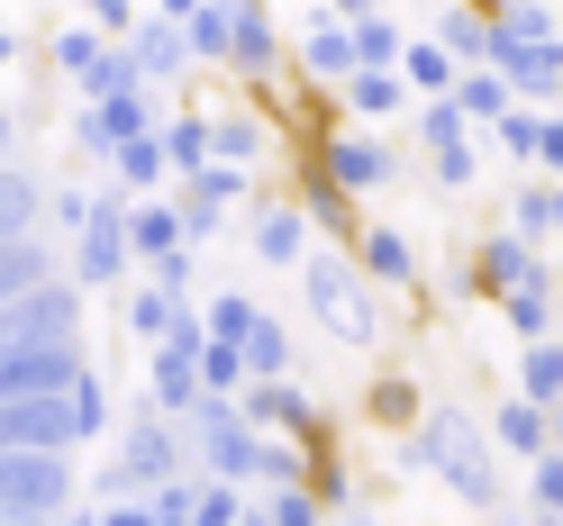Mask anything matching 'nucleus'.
Returning a JSON list of instances; mask_svg holds the SVG:
<instances>
[{
	"instance_id": "12",
	"label": "nucleus",
	"mask_w": 563,
	"mask_h": 526,
	"mask_svg": "<svg viewBox=\"0 0 563 526\" xmlns=\"http://www.w3.org/2000/svg\"><path fill=\"white\" fill-rule=\"evenodd\" d=\"M255 255L264 264H300L309 255V219H300V209H264V219H255Z\"/></svg>"
},
{
	"instance_id": "3",
	"label": "nucleus",
	"mask_w": 563,
	"mask_h": 526,
	"mask_svg": "<svg viewBox=\"0 0 563 526\" xmlns=\"http://www.w3.org/2000/svg\"><path fill=\"white\" fill-rule=\"evenodd\" d=\"M300 282H309V309L336 345H373L382 318H373V291H364V264H336V255H300Z\"/></svg>"
},
{
	"instance_id": "20",
	"label": "nucleus",
	"mask_w": 563,
	"mask_h": 526,
	"mask_svg": "<svg viewBox=\"0 0 563 526\" xmlns=\"http://www.w3.org/2000/svg\"><path fill=\"white\" fill-rule=\"evenodd\" d=\"M82 19L100 27V37H128V19H136V0H82Z\"/></svg>"
},
{
	"instance_id": "17",
	"label": "nucleus",
	"mask_w": 563,
	"mask_h": 526,
	"mask_svg": "<svg viewBox=\"0 0 563 526\" xmlns=\"http://www.w3.org/2000/svg\"><path fill=\"white\" fill-rule=\"evenodd\" d=\"M173 300H183V291H164V282H146V291L128 300V327H136V336L155 345V336H164V309H173Z\"/></svg>"
},
{
	"instance_id": "6",
	"label": "nucleus",
	"mask_w": 563,
	"mask_h": 526,
	"mask_svg": "<svg viewBox=\"0 0 563 526\" xmlns=\"http://www.w3.org/2000/svg\"><path fill=\"white\" fill-rule=\"evenodd\" d=\"M91 363H82V345L74 336H55V345H0V400H19V391H74Z\"/></svg>"
},
{
	"instance_id": "8",
	"label": "nucleus",
	"mask_w": 563,
	"mask_h": 526,
	"mask_svg": "<svg viewBox=\"0 0 563 526\" xmlns=\"http://www.w3.org/2000/svg\"><path fill=\"white\" fill-rule=\"evenodd\" d=\"M428 454H445V472H454L464 500H490V463H482V445L454 427V417H437V427H428Z\"/></svg>"
},
{
	"instance_id": "14",
	"label": "nucleus",
	"mask_w": 563,
	"mask_h": 526,
	"mask_svg": "<svg viewBox=\"0 0 563 526\" xmlns=\"http://www.w3.org/2000/svg\"><path fill=\"white\" fill-rule=\"evenodd\" d=\"M100 46H110V37H100V27H91V19H82V27H64V37H55V74H64V82H82Z\"/></svg>"
},
{
	"instance_id": "26",
	"label": "nucleus",
	"mask_w": 563,
	"mask_h": 526,
	"mask_svg": "<svg viewBox=\"0 0 563 526\" xmlns=\"http://www.w3.org/2000/svg\"><path fill=\"white\" fill-rule=\"evenodd\" d=\"M0 526H55V517H0Z\"/></svg>"
},
{
	"instance_id": "7",
	"label": "nucleus",
	"mask_w": 563,
	"mask_h": 526,
	"mask_svg": "<svg viewBox=\"0 0 563 526\" xmlns=\"http://www.w3.org/2000/svg\"><path fill=\"white\" fill-rule=\"evenodd\" d=\"M119 46H128V64H136V82H146V91H155V82H183V64H191L183 19H164V10H155V19H128Z\"/></svg>"
},
{
	"instance_id": "4",
	"label": "nucleus",
	"mask_w": 563,
	"mask_h": 526,
	"mask_svg": "<svg viewBox=\"0 0 563 526\" xmlns=\"http://www.w3.org/2000/svg\"><path fill=\"white\" fill-rule=\"evenodd\" d=\"M55 336H82V291L74 282H46L37 291H19V300H0V345H55Z\"/></svg>"
},
{
	"instance_id": "22",
	"label": "nucleus",
	"mask_w": 563,
	"mask_h": 526,
	"mask_svg": "<svg viewBox=\"0 0 563 526\" xmlns=\"http://www.w3.org/2000/svg\"><path fill=\"white\" fill-rule=\"evenodd\" d=\"M10 64H19V27L0 19V74H10Z\"/></svg>"
},
{
	"instance_id": "10",
	"label": "nucleus",
	"mask_w": 563,
	"mask_h": 526,
	"mask_svg": "<svg viewBox=\"0 0 563 526\" xmlns=\"http://www.w3.org/2000/svg\"><path fill=\"white\" fill-rule=\"evenodd\" d=\"M110 164H119V182H128V191H164V172H173V164H164V136H155V127L119 136V146H110Z\"/></svg>"
},
{
	"instance_id": "16",
	"label": "nucleus",
	"mask_w": 563,
	"mask_h": 526,
	"mask_svg": "<svg viewBox=\"0 0 563 526\" xmlns=\"http://www.w3.org/2000/svg\"><path fill=\"white\" fill-rule=\"evenodd\" d=\"M300 64L309 74H345V64H355V37H345V27H319V37L300 46Z\"/></svg>"
},
{
	"instance_id": "5",
	"label": "nucleus",
	"mask_w": 563,
	"mask_h": 526,
	"mask_svg": "<svg viewBox=\"0 0 563 526\" xmlns=\"http://www.w3.org/2000/svg\"><path fill=\"white\" fill-rule=\"evenodd\" d=\"M128 264H136V245H128V200H119V191H91V219L74 227V272H82V282H119Z\"/></svg>"
},
{
	"instance_id": "1",
	"label": "nucleus",
	"mask_w": 563,
	"mask_h": 526,
	"mask_svg": "<svg viewBox=\"0 0 563 526\" xmlns=\"http://www.w3.org/2000/svg\"><path fill=\"white\" fill-rule=\"evenodd\" d=\"M164 481H183V417H164L146 400V417L119 436V463L100 472V490H110V500H146V490H164Z\"/></svg>"
},
{
	"instance_id": "11",
	"label": "nucleus",
	"mask_w": 563,
	"mask_h": 526,
	"mask_svg": "<svg viewBox=\"0 0 563 526\" xmlns=\"http://www.w3.org/2000/svg\"><path fill=\"white\" fill-rule=\"evenodd\" d=\"M128 245H136V255H173V245H183V209H173V200H146V209H128Z\"/></svg>"
},
{
	"instance_id": "19",
	"label": "nucleus",
	"mask_w": 563,
	"mask_h": 526,
	"mask_svg": "<svg viewBox=\"0 0 563 526\" xmlns=\"http://www.w3.org/2000/svg\"><path fill=\"white\" fill-rule=\"evenodd\" d=\"M264 526H319V508H309V490H291V481H282V500L264 508Z\"/></svg>"
},
{
	"instance_id": "24",
	"label": "nucleus",
	"mask_w": 563,
	"mask_h": 526,
	"mask_svg": "<svg viewBox=\"0 0 563 526\" xmlns=\"http://www.w3.org/2000/svg\"><path fill=\"white\" fill-rule=\"evenodd\" d=\"M55 526H100V508H64V517H55Z\"/></svg>"
},
{
	"instance_id": "9",
	"label": "nucleus",
	"mask_w": 563,
	"mask_h": 526,
	"mask_svg": "<svg viewBox=\"0 0 563 526\" xmlns=\"http://www.w3.org/2000/svg\"><path fill=\"white\" fill-rule=\"evenodd\" d=\"M55 272V245L27 227V236H0V300H19V291H37Z\"/></svg>"
},
{
	"instance_id": "18",
	"label": "nucleus",
	"mask_w": 563,
	"mask_h": 526,
	"mask_svg": "<svg viewBox=\"0 0 563 526\" xmlns=\"http://www.w3.org/2000/svg\"><path fill=\"white\" fill-rule=\"evenodd\" d=\"M200 327H209V336H228V345H236L245 327H255V300H236V291H228V300H209V318H200Z\"/></svg>"
},
{
	"instance_id": "13",
	"label": "nucleus",
	"mask_w": 563,
	"mask_h": 526,
	"mask_svg": "<svg viewBox=\"0 0 563 526\" xmlns=\"http://www.w3.org/2000/svg\"><path fill=\"white\" fill-rule=\"evenodd\" d=\"M37 209H46V191L27 182L19 164H0V236H27V227H37Z\"/></svg>"
},
{
	"instance_id": "25",
	"label": "nucleus",
	"mask_w": 563,
	"mask_h": 526,
	"mask_svg": "<svg viewBox=\"0 0 563 526\" xmlns=\"http://www.w3.org/2000/svg\"><path fill=\"white\" fill-rule=\"evenodd\" d=\"M155 10H164V19H183V10H191V0H155Z\"/></svg>"
},
{
	"instance_id": "23",
	"label": "nucleus",
	"mask_w": 563,
	"mask_h": 526,
	"mask_svg": "<svg viewBox=\"0 0 563 526\" xmlns=\"http://www.w3.org/2000/svg\"><path fill=\"white\" fill-rule=\"evenodd\" d=\"M10 146H19V119H10V110H0V164H10Z\"/></svg>"
},
{
	"instance_id": "15",
	"label": "nucleus",
	"mask_w": 563,
	"mask_h": 526,
	"mask_svg": "<svg viewBox=\"0 0 563 526\" xmlns=\"http://www.w3.org/2000/svg\"><path fill=\"white\" fill-rule=\"evenodd\" d=\"M364 272H373V282H409V245H400L391 227H373V236H364Z\"/></svg>"
},
{
	"instance_id": "2",
	"label": "nucleus",
	"mask_w": 563,
	"mask_h": 526,
	"mask_svg": "<svg viewBox=\"0 0 563 526\" xmlns=\"http://www.w3.org/2000/svg\"><path fill=\"white\" fill-rule=\"evenodd\" d=\"M74 508V454L0 445V517H64Z\"/></svg>"
},
{
	"instance_id": "21",
	"label": "nucleus",
	"mask_w": 563,
	"mask_h": 526,
	"mask_svg": "<svg viewBox=\"0 0 563 526\" xmlns=\"http://www.w3.org/2000/svg\"><path fill=\"white\" fill-rule=\"evenodd\" d=\"M91 219V191H55V227H82Z\"/></svg>"
}]
</instances>
